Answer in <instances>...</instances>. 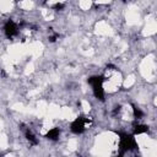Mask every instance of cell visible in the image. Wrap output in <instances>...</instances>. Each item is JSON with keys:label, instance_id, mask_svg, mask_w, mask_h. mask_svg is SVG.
<instances>
[{"label": "cell", "instance_id": "cell-1", "mask_svg": "<svg viewBox=\"0 0 157 157\" xmlns=\"http://www.w3.org/2000/svg\"><path fill=\"white\" fill-rule=\"evenodd\" d=\"M103 81H104L103 76H92V77L88 78V83L93 88V94L99 101H104V91H103V87H102Z\"/></svg>", "mask_w": 157, "mask_h": 157}, {"label": "cell", "instance_id": "cell-2", "mask_svg": "<svg viewBox=\"0 0 157 157\" xmlns=\"http://www.w3.org/2000/svg\"><path fill=\"white\" fill-rule=\"evenodd\" d=\"M119 136H120V144H119L120 155H124V152L129 150H135L137 147L136 141L131 135H128L125 132H119Z\"/></svg>", "mask_w": 157, "mask_h": 157}, {"label": "cell", "instance_id": "cell-3", "mask_svg": "<svg viewBox=\"0 0 157 157\" xmlns=\"http://www.w3.org/2000/svg\"><path fill=\"white\" fill-rule=\"evenodd\" d=\"M87 123V119H85L83 117H78L77 119H75L71 123V131L74 134H82L85 131V124Z\"/></svg>", "mask_w": 157, "mask_h": 157}, {"label": "cell", "instance_id": "cell-4", "mask_svg": "<svg viewBox=\"0 0 157 157\" xmlns=\"http://www.w3.org/2000/svg\"><path fill=\"white\" fill-rule=\"evenodd\" d=\"M4 29H5V34H6L7 38H12V37L16 36L17 32H18V31H17V26H16V23H15L13 21H7V22L5 23Z\"/></svg>", "mask_w": 157, "mask_h": 157}, {"label": "cell", "instance_id": "cell-5", "mask_svg": "<svg viewBox=\"0 0 157 157\" xmlns=\"http://www.w3.org/2000/svg\"><path fill=\"white\" fill-rule=\"evenodd\" d=\"M59 135H60V130L58 129V128H53V129H50L48 132H47V135H45V137L47 139H49V140H58L59 139Z\"/></svg>", "mask_w": 157, "mask_h": 157}, {"label": "cell", "instance_id": "cell-6", "mask_svg": "<svg viewBox=\"0 0 157 157\" xmlns=\"http://www.w3.org/2000/svg\"><path fill=\"white\" fill-rule=\"evenodd\" d=\"M147 131H148V126H147V125H144V124H137V125H135V128H134V134H135V135L144 134V132H147Z\"/></svg>", "mask_w": 157, "mask_h": 157}, {"label": "cell", "instance_id": "cell-7", "mask_svg": "<svg viewBox=\"0 0 157 157\" xmlns=\"http://www.w3.org/2000/svg\"><path fill=\"white\" fill-rule=\"evenodd\" d=\"M25 135H26V139L29 141V144H32V145H37V144H38V140L36 139V136H34L28 129L25 131Z\"/></svg>", "mask_w": 157, "mask_h": 157}, {"label": "cell", "instance_id": "cell-8", "mask_svg": "<svg viewBox=\"0 0 157 157\" xmlns=\"http://www.w3.org/2000/svg\"><path fill=\"white\" fill-rule=\"evenodd\" d=\"M132 112H134V117H135L136 119H140V118H142V117H144V113H142L139 108H136V107H134V108H132Z\"/></svg>", "mask_w": 157, "mask_h": 157}, {"label": "cell", "instance_id": "cell-9", "mask_svg": "<svg viewBox=\"0 0 157 157\" xmlns=\"http://www.w3.org/2000/svg\"><path fill=\"white\" fill-rule=\"evenodd\" d=\"M53 7H54L55 10H63V9H64V4H61V2H56Z\"/></svg>", "mask_w": 157, "mask_h": 157}, {"label": "cell", "instance_id": "cell-10", "mask_svg": "<svg viewBox=\"0 0 157 157\" xmlns=\"http://www.w3.org/2000/svg\"><path fill=\"white\" fill-rule=\"evenodd\" d=\"M56 38H58V34H54V36H50L48 39H49V42H52V43H54L55 40H56Z\"/></svg>", "mask_w": 157, "mask_h": 157}, {"label": "cell", "instance_id": "cell-11", "mask_svg": "<svg viewBox=\"0 0 157 157\" xmlns=\"http://www.w3.org/2000/svg\"><path fill=\"white\" fill-rule=\"evenodd\" d=\"M119 112H120V105L115 107V109H114V112H113V113H114V114H117V113H119Z\"/></svg>", "mask_w": 157, "mask_h": 157}, {"label": "cell", "instance_id": "cell-12", "mask_svg": "<svg viewBox=\"0 0 157 157\" xmlns=\"http://www.w3.org/2000/svg\"><path fill=\"white\" fill-rule=\"evenodd\" d=\"M123 1H124V2H126V1H128V0H123Z\"/></svg>", "mask_w": 157, "mask_h": 157}]
</instances>
